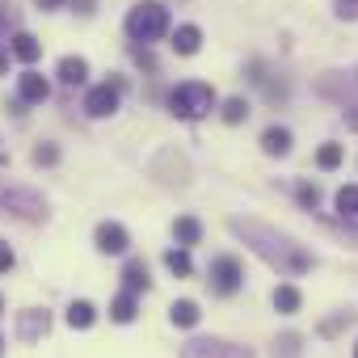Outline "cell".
<instances>
[{"mask_svg":"<svg viewBox=\"0 0 358 358\" xmlns=\"http://www.w3.org/2000/svg\"><path fill=\"white\" fill-rule=\"evenodd\" d=\"M228 232L241 236L245 249L257 253V257H262L270 270H278L282 278H299V274H308V270L316 266L312 249H303L295 236H287V232H278V228H270V224H262V220H253V215H228Z\"/></svg>","mask_w":358,"mask_h":358,"instance_id":"6da1fadb","label":"cell"},{"mask_svg":"<svg viewBox=\"0 0 358 358\" xmlns=\"http://www.w3.org/2000/svg\"><path fill=\"white\" fill-rule=\"evenodd\" d=\"M164 106H169V114H173V118L199 122V118H207V114L220 106V97H215V89H211V85H203V80H186V85L169 89Z\"/></svg>","mask_w":358,"mask_h":358,"instance_id":"7a4b0ae2","label":"cell"},{"mask_svg":"<svg viewBox=\"0 0 358 358\" xmlns=\"http://www.w3.org/2000/svg\"><path fill=\"white\" fill-rule=\"evenodd\" d=\"M122 26H127V38L131 43L152 47V43H160L169 34V9L160 5V0H139V5L127 9V22Z\"/></svg>","mask_w":358,"mask_h":358,"instance_id":"3957f363","label":"cell"},{"mask_svg":"<svg viewBox=\"0 0 358 358\" xmlns=\"http://www.w3.org/2000/svg\"><path fill=\"white\" fill-rule=\"evenodd\" d=\"M0 215H13L22 224H43L51 211H47V199L30 186H9L0 182Z\"/></svg>","mask_w":358,"mask_h":358,"instance_id":"277c9868","label":"cell"},{"mask_svg":"<svg viewBox=\"0 0 358 358\" xmlns=\"http://www.w3.org/2000/svg\"><path fill=\"white\" fill-rule=\"evenodd\" d=\"M207 282H211L215 295H236V291L245 287V266H241V257H232V253L211 257V266H207Z\"/></svg>","mask_w":358,"mask_h":358,"instance_id":"5b68a950","label":"cell"},{"mask_svg":"<svg viewBox=\"0 0 358 358\" xmlns=\"http://www.w3.org/2000/svg\"><path fill=\"white\" fill-rule=\"evenodd\" d=\"M122 89H127L122 76H114V80H106V85H93V89L85 93V114H89V118H110V114H118Z\"/></svg>","mask_w":358,"mask_h":358,"instance_id":"8992f818","label":"cell"},{"mask_svg":"<svg viewBox=\"0 0 358 358\" xmlns=\"http://www.w3.org/2000/svg\"><path fill=\"white\" fill-rule=\"evenodd\" d=\"M182 358H253V350L224 337H190L182 345Z\"/></svg>","mask_w":358,"mask_h":358,"instance_id":"52a82bcc","label":"cell"},{"mask_svg":"<svg viewBox=\"0 0 358 358\" xmlns=\"http://www.w3.org/2000/svg\"><path fill=\"white\" fill-rule=\"evenodd\" d=\"M93 245H97V253H106V257H122V253L131 249V232H127L118 220H101L97 232H93Z\"/></svg>","mask_w":358,"mask_h":358,"instance_id":"ba28073f","label":"cell"},{"mask_svg":"<svg viewBox=\"0 0 358 358\" xmlns=\"http://www.w3.org/2000/svg\"><path fill=\"white\" fill-rule=\"evenodd\" d=\"M51 329V312L47 308H22L17 312V341H38Z\"/></svg>","mask_w":358,"mask_h":358,"instance_id":"9c48e42d","label":"cell"},{"mask_svg":"<svg viewBox=\"0 0 358 358\" xmlns=\"http://www.w3.org/2000/svg\"><path fill=\"white\" fill-rule=\"evenodd\" d=\"M17 97H22L26 106H43V101L51 97V80H47L43 72H34V68H26V72L17 76Z\"/></svg>","mask_w":358,"mask_h":358,"instance_id":"30bf717a","label":"cell"},{"mask_svg":"<svg viewBox=\"0 0 358 358\" xmlns=\"http://www.w3.org/2000/svg\"><path fill=\"white\" fill-rule=\"evenodd\" d=\"M9 55H13L17 64H26V68H30V64H38V59H43V43H38L30 30H13V34H9Z\"/></svg>","mask_w":358,"mask_h":358,"instance_id":"8fae6325","label":"cell"},{"mask_svg":"<svg viewBox=\"0 0 358 358\" xmlns=\"http://www.w3.org/2000/svg\"><path fill=\"white\" fill-rule=\"evenodd\" d=\"M122 291H131V295H148L152 291V270H148L143 257H127V266H122Z\"/></svg>","mask_w":358,"mask_h":358,"instance_id":"7c38bea8","label":"cell"},{"mask_svg":"<svg viewBox=\"0 0 358 358\" xmlns=\"http://www.w3.org/2000/svg\"><path fill=\"white\" fill-rule=\"evenodd\" d=\"M55 76H59L64 89H80V85H89V59L85 55H64L59 68H55Z\"/></svg>","mask_w":358,"mask_h":358,"instance_id":"4fadbf2b","label":"cell"},{"mask_svg":"<svg viewBox=\"0 0 358 358\" xmlns=\"http://www.w3.org/2000/svg\"><path fill=\"white\" fill-rule=\"evenodd\" d=\"M291 148H295V135L287 127H266L262 131V152L266 156H291Z\"/></svg>","mask_w":358,"mask_h":358,"instance_id":"5bb4252c","label":"cell"},{"mask_svg":"<svg viewBox=\"0 0 358 358\" xmlns=\"http://www.w3.org/2000/svg\"><path fill=\"white\" fill-rule=\"evenodd\" d=\"M173 241L182 245V249L203 245V224H199L194 215H177V220H173Z\"/></svg>","mask_w":358,"mask_h":358,"instance_id":"9a60e30c","label":"cell"},{"mask_svg":"<svg viewBox=\"0 0 358 358\" xmlns=\"http://www.w3.org/2000/svg\"><path fill=\"white\" fill-rule=\"evenodd\" d=\"M169 320H173L177 329H194V324L203 320L199 299H173V303H169Z\"/></svg>","mask_w":358,"mask_h":358,"instance_id":"2e32d148","label":"cell"},{"mask_svg":"<svg viewBox=\"0 0 358 358\" xmlns=\"http://www.w3.org/2000/svg\"><path fill=\"white\" fill-rule=\"evenodd\" d=\"M135 316H139V295L118 291V295L110 299V320H114V324H131Z\"/></svg>","mask_w":358,"mask_h":358,"instance_id":"e0dca14e","label":"cell"},{"mask_svg":"<svg viewBox=\"0 0 358 358\" xmlns=\"http://www.w3.org/2000/svg\"><path fill=\"white\" fill-rule=\"evenodd\" d=\"M169 47H173L177 55H199V47H203V30H199V26H177Z\"/></svg>","mask_w":358,"mask_h":358,"instance_id":"ac0fdd59","label":"cell"},{"mask_svg":"<svg viewBox=\"0 0 358 358\" xmlns=\"http://www.w3.org/2000/svg\"><path fill=\"white\" fill-rule=\"evenodd\" d=\"M303 308V295H299V287L295 282H278L274 287V312H282V316H295Z\"/></svg>","mask_w":358,"mask_h":358,"instance_id":"d6986e66","label":"cell"},{"mask_svg":"<svg viewBox=\"0 0 358 358\" xmlns=\"http://www.w3.org/2000/svg\"><path fill=\"white\" fill-rule=\"evenodd\" d=\"M164 266H169V274L173 278H190L194 274V257H190V249H164Z\"/></svg>","mask_w":358,"mask_h":358,"instance_id":"ffe728a7","label":"cell"},{"mask_svg":"<svg viewBox=\"0 0 358 358\" xmlns=\"http://www.w3.org/2000/svg\"><path fill=\"white\" fill-rule=\"evenodd\" d=\"M68 324H72V329H93V324H97V303L72 299V303H68Z\"/></svg>","mask_w":358,"mask_h":358,"instance_id":"44dd1931","label":"cell"},{"mask_svg":"<svg viewBox=\"0 0 358 358\" xmlns=\"http://www.w3.org/2000/svg\"><path fill=\"white\" fill-rule=\"evenodd\" d=\"M270 354H274V358H299V354H303V337H299L295 329H291V333H278L274 345H270Z\"/></svg>","mask_w":358,"mask_h":358,"instance_id":"7402d4cb","label":"cell"},{"mask_svg":"<svg viewBox=\"0 0 358 358\" xmlns=\"http://www.w3.org/2000/svg\"><path fill=\"white\" fill-rule=\"evenodd\" d=\"M249 114H253V110H249V101H245V97H228V101H220V118H224L228 127H241Z\"/></svg>","mask_w":358,"mask_h":358,"instance_id":"603a6c76","label":"cell"},{"mask_svg":"<svg viewBox=\"0 0 358 358\" xmlns=\"http://www.w3.org/2000/svg\"><path fill=\"white\" fill-rule=\"evenodd\" d=\"M13 30H22V9L17 0H0V38H9Z\"/></svg>","mask_w":358,"mask_h":358,"instance_id":"cb8c5ba5","label":"cell"},{"mask_svg":"<svg viewBox=\"0 0 358 358\" xmlns=\"http://www.w3.org/2000/svg\"><path fill=\"white\" fill-rule=\"evenodd\" d=\"M341 160H345V148H341V143H333V139H329V143H320V148H316V164H320L324 173H333Z\"/></svg>","mask_w":358,"mask_h":358,"instance_id":"d4e9b609","label":"cell"},{"mask_svg":"<svg viewBox=\"0 0 358 358\" xmlns=\"http://www.w3.org/2000/svg\"><path fill=\"white\" fill-rule=\"evenodd\" d=\"M320 186L316 182H295V203L303 207V211H320Z\"/></svg>","mask_w":358,"mask_h":358,"instance_id":"484cf974","label":"cell"},{"mask_svg":"<svg viewBox=\"0 0 358 358\" xmlns=\"http://www.w3.org/2000/svg\"><path fill=\"white\" fill-rule=\"evenodd\" d=\"M333 203H337V215L341 220H358V186H341Z\"/></svg>","mask_w":358,"mask_h":358,"instance_id":"4316f807","label":"cell"},{"mask_svg":"<svg viewBox=\"0 0 358 358\" xmlns=\"http://www.w3.org/2000/svg\"><path fill=\"white\" fill-rule=\"evenodd\" d=\"M30 160H34L38 169H51V164H59V148H55V143H34Z\"/></svg>","mask_w":358,"mask_h":358,"instance_id":"83f0119b","label":"cell"},{"mask_svg":"<svg viewBox=\"0 0 358 358\" xmlns=\"http://www.w3.org/2000/svg\"><path fill=\"white\" fill-rule=\"evenodd\" d=\"M350 320H354V312H333L329 320H320V337H337Z\"/></svg>","mask_w":358,"mask_h":358,"instance_id":"f1b7e54d","label":"cell"},{"mask_svg":"<svg viewBox=\"0 0 358 358\" xmlns=\"http://www.w3.org/2000/svg\"><path fill=\"white\" fill-rule=\"evenodd\" d=\"M131 59H135L139 68H148V72H156V59H152V51H148L143 43H131Z\"/></svg>","mask_w":358,"mask_h":358,"instance_id":"f546056e","label":"cell"},{"mask_svg":"<svg viewBox=\"0 0 358 358\" xmlns=\"http://www.w3.org/2000/svg\"><path fill=\"white\" fill-rule=\"evenodd\" d=\"M333 13L341 22H358V0H333Z\"/></svg>","mask_w":358,"mask_h":358,"instance_id":"4dcf8cb0","label":"cell"},{"mask_svg":"<svg viewBox=\"0 0 358 358\" xmlns=\"http://www.w3.org/2000/svg\"><path fill=\"white\" fill-rule=\"evenodd\" d=\"M13 266H17V253H13V249H9L5 241H0V274H9Z\"/></svg>","mask_w":358,"mask_h":358,"instance_id":"1f68e13d","label":"cell"},{"mask_svg":"<svg viewBox=\"0 0 358 358\" xmlns=\"http://www.w3.org/2000/svg\"><path fill=\"white\" fill-rule=\"evenodd\" d=\"M72 5V13H80V17H93L97 13V0H68Z\"/></svg>","mask_w":358,"mask_h":358,"instance_id":"d6a6232c","label":"cell"},{"mask_svg":"<svg viewBox=\"0 0 358 358\" xmlns=\"http://www.w3.org/2000/svg\"><path fill=\"white\" fill-rule=\"evenodd\" d=\"M34 5H38L43 13H55V9H64V5H68V0H34Z\"/></svg>","mask_w":358,"mask_h":358,"instance_id":"836d02e7","label":"cell"},{"mask_svg":"<svg viewBox=\"0 0 358 358\" xmlns=\"http://www.w3.org/2000/svg\"><path fill=\"white\" fill-rule=\"evenodd\" d=\"M9 59H13L9 55V43H0V76H9Z\"/></svg>","mask_w":358,"mask_h":358,"instance_id":"e575fe53","label":"cell"},{"mask_svg":"<svg viewBox=\"0 0 358 358\" xmlns=\"http://www.w3.org/2000/svg\"><path fill=\"white\" fill-rule=\"evenodd\" d=\"M5 345H9V341H5V333H0V358H5Z\"/></svg>","mask_w":358,"mask_h":358,"instance_id":"d590c367","label":"cell"},{"mask_svg":"<svg viewBox=\"0 0 358 358\" xmlns=\"http://www.w3.org/2000/svg\"><path fill=\"white\" fill-rule=\"evenodd\" d=\"M0 316H5V295H0Z\"/></svg>","mask_w":358,"mask_h":358,"instance_id":"8d00e7d4","label":"cell"},{"mask_svg":"<svg viewBox=\"0 0 358 358\" xmlns=\"http://www.w3.org/2000/svg\"><path fill=\"white\" fill-rule=\"evenodd\" d=\"M5 160H9V156H5V152H0V164H5Z\"/></svg>","mask_w":358,"mask_h":358,"instance_id":"74e56055","label":"cell"},{"mask_svg":"<svg viewBox=\"0 0 358 358\" xmlns=\"http://www.w3.org/2000/svg\"><path fill=\"white\" fill-rule=\"evenodd\" d=\"M354 80H358V68H354Z\"/></svg>","mask_w":358,"mask_h":358,"instance_id":"f35d334b","label":"cell"},{"mask_svg":"<svg viewBox=\"0 0 358 358\" xmlns=\"http://www.w3.org/2000/svg\"><path fill=\"white\" fill-rule=\"evenodd\" d=\"M354 358H358V345H354Z\"/></svg>","mask_w":358,"mask_h":358,"instance_id":"ab89813d","label":"cell"}]
</instances>
